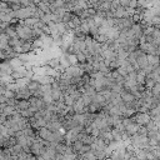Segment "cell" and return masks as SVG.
<instances>
[{
    "mask_svg": "<svg viewBox=\"0 0 160 160\" xmlns=\"http://www.w3.org/2000/svg\"><path fill=\"white\" fill-rule=\"evenodd\" d=\"M76 160H98V159H96V156H95L91 151H88V152H85V154H82V155H80V156H78Z\"/></svg>",
    "mask_w": 160,
    "mask_h": 160,
    "instance_id": "3957f363",
    "label": "cell"
},
{
    "mask_svg": "<svg viewBox=\"0 0 160 160\" xmlns=\"http://www.w3.org/2000/svg\"><path fill=\"white\" fill-rule=\"evenodd\" d=\"M38 138H40L41 140H45V141H50V138H51V135H52V131L51 130H49L46 126H44V128H40V129H38Z\"/></svg>",
    "mask_w": 160,
    "mask_h": 160,
    "instance_id": "7a4b0ae2",
    "label": "cell"
},
{
    "mask_svg": "<svg viewBox=\"0 0 160 160\" xmlns=\"http://www.w3.org/2000/svg\"><path fill=\"white\" fill-rule=\"evenodd\" d=\"M134 120H135V122H136L138 125H140V126H142V128H146L150 122H152L151 119H150V116H149L146 112H140V114H138V115L134 118Z\"/></svg>",
    "mask_w": 160,
    "mask_h": 160,
    "instance_id": "6da1fadb",
    "label": "cell"
}]
</instances>
